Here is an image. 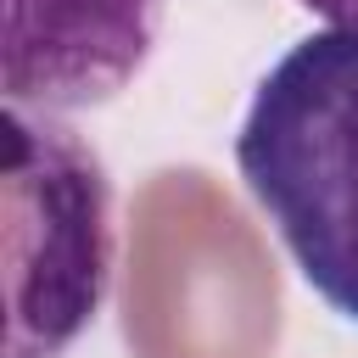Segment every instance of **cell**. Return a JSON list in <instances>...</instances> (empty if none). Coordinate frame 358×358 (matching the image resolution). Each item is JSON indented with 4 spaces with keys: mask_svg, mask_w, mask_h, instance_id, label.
Segmentation results:
<instances>
[{
    "mask_svg": "<svg viewBox=\"0 0 358 358\" xmlns=\"http://www.w3.org/2000/svg\"><path fill=\"white\" fill-rule=\"evenodd\" d=\"M296 6L324 17L330 28H358V0H296Z\"/></svg>",
    "mask_w": 358,
    "mask_h": 358,
    "instance_id": "obj_5",
    "label": "cell"
},
{
    "mask_svg": "<svg viewBox=\"0 0 358 358\" xmlns=\"http://www.w3.org/2000/svg\"><path fill=\"white\" fill-rule=\"evenodd\" d=\"M117 308L129 358H268L285 302L235 196L201 168H157L129 201Z\"/></svg>",
    "mask_w": 358,
    "mask_h": 358,
    "instance_id": "obj_1",
    "label": "cell"
},
{
    "mask_svg": "<svg viewBox=\"0 0 358 358\" xmlns=\"http://www.w3.org/2000/svg\"><path fill=\"white\" fill-rule=\"evenodd\" d=\"M162 0H6V106L78 112L112 101L151 56Z\"/></svg>",
    "mask_w": 358,
    "mask_h": 358,
    "instance_id": "obj_4",
    "label": "cell"
},
{
    "mask_svg": "<svg viewBox=\"0 0 358 358\" xmlns=\"http://www.w3.org/2000/svg\"><path fill=\"white\" fill-rule=\"evenodd\" d=\"M112 274V185L50 112H6V358H62Z\"/></svg>",
    "mask_w": 358,
    "mask_h": 358,
    "instance_id": "obj_3",
    "label": "cell"
},
{
    "mask_svg": "<svg viewBox=\"0 0 358 358\" xmlns=\"http://www.w3.org/2000/svg\"><path fill=\"white\" fill-rule=\"evenodd\" d=\"M235 168L302 280L358 324V28L308 34L263 73Z\"/></svg>",
    "mask_w": 358,
    "mask_h": 358,
    "instance_id": "obj_2",
    "label": "cell"
}]
</instances>
